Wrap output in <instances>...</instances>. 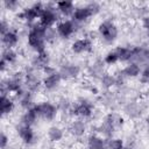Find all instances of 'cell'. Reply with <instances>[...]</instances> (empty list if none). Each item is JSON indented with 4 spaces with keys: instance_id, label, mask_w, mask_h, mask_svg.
<instances>
[{
    "instance_id": "obj_1",
    "label": "cell",
    "mask_w": 149,
    "mask_h": 149,
    "mask_svg": "<svg viewBox=\"0 0 149 149\" xmlns=\"http://www.w3.org/2000/svg\"><path fill=\"white\" fill-rule=\"evenodd\" d=\"M26 42H27V47L34 54H40L45 51L48 45L45 41V28L41 26L38 22L28 27L26 34Z\"/></svg>"
},
{
    "instance_id": "obj_2",
    "label": "cell",
    "mask_w": 149,
    "mask_h": 149,
    "mask_svg": "<svg viewBox=\"0 0 149 149\" xmlns=\"http://www.w3.org/2000/svg\"><path fill=\"white\" fill-rule=\"evenodd\" d=\"M24 88V74L23 71H10L7 76L1 79L0 94L2 95H15L17 92Z\"/></svg>"
},
{
    "instance_id": "obj_3",
    "label": "cell",
    "mask_w": 149,
    "mask_h": 149,
    "mask_svg": "<svg viewBox=\"0 0 149 149\" xmlns=\"http://www.w3.org/2000/svg\"><path fill=\"white\" fill-rule=\"evenodd\" d=\"M95 33H97V38L102 44L112 45L119 38L120 29H119V26L115 23L114 20L104 19L98 23Z\"/></svg>"
},
{
    "instance_id": "obj_4",
    "label": "cell",
    "mask_w": 149,
    "mask_h": 149,
    "mask_svg": "<svg viewBox=\"0 0 149 149\" xmlns=\"http://www.w3.org/2000/svg\"><path fill=\"white\" fill-rule=\"evenodd\" d=\"M149 111V105L146 101V99L141 98H133L129 99L122 107H121V113L123 116L128 120H140L147 115V112Z\"/></svg>"
},
{
    "instance_id": "obj_5",
    "label": "cell",
    "mask_w": 149,
    "mask_h": 149,
    "mask_svg": "<svg viewBox=\"0 0 149 149\" xmlns=\"http://www.w3.org/2000/svg\"><path fill=\"white\" fill-rule=\"evenodd\" d=\"M95 108H97V105L91 97L80 95L73 100L71 115L72 118H79L88 121L92 119V115Z\"/></svg>"
},
{
    "instance_id": "obj_6",
    "label": "cell",
    "mask_w": 149,
    "mask_h": 149,
    "mask_svg": "<svg viewBox=\"0 0 149 149\" xmlns=\"http://www.w3.org/2000/svg\"><path fill=\"white\" fill-rule=\"evenodd\" d=\"M44 9L43 2H33L28 6L22 7V9L16 13V17L23 22V24L30 27L38 22V19L41 16V13Z\"/></svg>"
},
{
    "instance_id": "obj_7",
    "label": "cell",
    "mask_w": 149,
    "mask_h": 149,
    "mask_svg": "<svg viewBox=\"0 0 149 149\" xmlns=\"http://www.w3.org/2000/svg\"><path fill=\"white\" fill-rule=\"evenodd\" d=\"M22 71L24 74V88L35 95L40 93L41 90H43L42 88V78H43L42 71L35 70L30 65L26 66Z\"/></svg>"
},
{
    "instance_id": "obj_8",
    "label": "cell",
    "mask_w": 149,
    "mask_h": 149,
    "mask_svg": "<svg viewBox=\"0 0 149 149\" xmlns=\"http://www.w3.org/2000/svg\"><path fill=\"white\" fill-rule=\"evenodd\" d=\"M34 108H35L40 120H43L44 122H52L59 115L56 104L52 102L51 100H48V99L36 102Z\"/></svg>"
},
{
    "instance_id": "obj_9",
    "label": "cell",
    "mask_w": 149,
    "mask_h": 149,
    "mask_svg": "<svg viewBox=\"0 0 149 149\" xmlns=\"http://www.w3.org/2000/svg\"><path fill=\"white\" fill-rule=\"evenodd\" d=\"M61 20L62 17L56 8V2H45L44 9L38 19V23L43 27H55Z\"/></svg>"
},
{
    "instance_id": "obj_10",
    "label": "cell",
    "mask_w": 149,
    "mask_h": 149,
    "mask_svg": "<svg viewBox=\"0 0 149 149\" xmlns=\"http://www.w3.org/2000/svg\"><path fill=\"white\" fill-rule=\"evenodd\" d=\"M62 79L65 81H70V80H76L78 79L81 73H83V69L81 66L73 62V61H64L59 64V68L57 69Z\"/></svg>"
},
{
    "instance_id": "obj_11",
    "label": "cell",
    "mask_w": 149,
    "mask_h": 149,
    "mask_svg": "<svg viewBox=\"0 0 149 149\" xmlns=\"http://www.w3.org/2000/svg\"><path fill=\"white\" fill-rule=\"evenodd\" d=\"M88 123L86 120L72 118L66 125V133L74 140H81L87 136Z\"/></svg>"
},
{
    "instance_id": "obj_12",
    "label": "cell",
    "mask_w": 149,
    "mask_h": 149,
    "mask_svg": "<svg viewBox=\"0 0 149 149\" xmlns=\"http://www.w3.org/2000/svg\"><path fill=\"white\" fill-rule=\"evenodd\" d=\"M92 17H94V14L86 2V3H80V5L76 6V9H74V13H73L71 20L76 23V26L79 28V30H81L91 21Z\"/></svg>"
},
{
    "instance_id": "obj_13",
    "label": "cell",
    "mask_w": 149,
    "mask_h": 149,
    "mask_svg": "<svg viewBox=\"0 0 149 149\" xmlns=\"http://www.w3.org/2000/svg\"><path fill=\"white\" fill-rule=\"evenodd\" d=\"M94 44L93 40H91L87 36H80L71 41L70 43V51L73 55L80 56V55H88L93 51Z\"/></svg>"
},
{
    "instance_id": "obj_14",
    "label": "cell",
    "mask_w": 149,
    "mask_h": 149,
    "mask_svg": "<svg viewBox=\"0 0 149 149\" xmlns=\"http://www.w3.org/2000/svg\"><path fill=\"white\" fill-rule=\"evenodd\" d=\"M97 101L99 102V106L104 109H107V112L119 111V108H121L115 91H101L97 98Z\"/></svg>"
},
{
    "instance_id": "obj_15",
    "label": "cell",
    "mask_w": 149,
    "mask_h": 149,
    "mask_svg": "<svg viewBox=\"0 0 149 149\" xmlns=\"http://www.w3.org/2000/svg\"><path fill=\"white\" fill-rule=\"evenodd\" d=\"M56 31L59 36V40L68 41L73 37L79 31V28L76 26V23L71 19H62L56 26Z\"/></svg>"
},
{
    "instance_id": "obj_16",
    "label": "cell",
    "mask_w": 149,
    "mask_h": 149,
    "mask_svg": "<svg viewBox=\"0 0 149 149\" xmlns=\"http://www.w3.org/2000/svg\"><path fill=\"white\" fill-rule=\"evenodd\" d=\"M104 123H106L111 129H113L116 133L121 132L126 125V118L123 114L119 111H108L105 113L104 118L101 119Z\"/></svg>"
},
{
    "instance_id": "obj_17",
    "label": "cell",
    "mask_w": 149,
    "mask_h": 149,
    "mask_svg": "<svg viewBox=\"0 0 149 149\" xmlns=\"http://www.w3.org/2000/svg\"><path fill=\"white\" fill-rule=\"evenodd\" d=\"M106 64L102 59V57H97L92 59L87 66H86V74L92 81H99V79L107 72L106 71Z\"/></svg>"
},
{
    "instance_id": "obj_18",
    "label": "cell",
    "mask_w": 149,
    "mask_h": 149,
    "mask_svg": "<svg viewBox=\"0 0 149 149\" xmlns=\"http://www.w3.org/2000/svg\"><path fill=\"white\" fill-rule=\"evenodd\" d=\"M15 132H16V135L20 139L22 144L30 147V146H34L37 143V134H36L34 127L23 126V125L17 123L15 126Z\"/></svg>"
},
{
    "instance_id": "obj_19",
    "label": "cell",
    "mask_w": 149,
    "mask_h": 149,
    "mask_svg": "<svg viewBox=\"0 0 149 149\" xmlns=\"http://www.w3.org/2000/svg\"><path fill=\"white\" fill-rule=\"evenodd\" d=\"M20 30H21V28H17V27L12 24L10 29L6 34L0 35L2 49H15L19 45L20 38H21V31Z\"/></svg>"
},
{
    "instance_id": "obj_20",
    "label": "cell",
    "mask_w": 149,
    "mask_h": 149,
    "mask_svg": "<svg viewBox=\"0 0 149 149\" xmlns=\"http://www.w3.org/2000/svg\"><path fill=\"white\" fill-rule=\"evenodd\" d=\"M62 81H63V79H62L58 70H56L52 73L43 74L42 88H43V91H45L48 93H55L59 90V87L62 85Z\"/></svg>"
},
{
    "instance_id": "obj_21",
    "label": "cell",
    "mask_w": 149,
    "mask_h": 149,
    "mask_svg": "<svg viewBox=\"0 0 149 149\" xmlns=\"http://www.w3.org/2000/svg\"><path fill=\"white\" fill-rule=\"evenodd\" d=\"M139 64L141 68L149 65V47L144 44H137L132 47V61Z\"/></svg>"
},
{
    "instance_id": "obj_22",
    "label": "cell",
    "mask_w": 149,
    "mask_h": 149,
    "mask_svg": "<svg viewBox=\"0 0 149 149\" xmlns=\"http://www.w3.org/2000/svg\"><path fill=\"white\" fill-rule=\"evenodd\" d=\"M56 106L58 109V113L62 118V120H66L69 122L72 119L71 112H72V106H73V100L70 99L68 95H61L56 100Z\"/></svg>"
},
{
    "instance_id": "obj_23",
    "label": "cell",
    "mask_w": 149,
    "mask_h": 149,
    "mask_svg": "<svg viewBox=\"0 0 149 149\" xmlns=\"http://www.w3.org/2000/svg\"><path fill=\"white\" fill-rule=\"evenodd\" d=\"M16 104L20 106V108L22 111H27L33 108L36 104H35V94L30 93L29 91H27L26 88L21 90L20 92H17L15 95H13Z\"/></svg>"
},
{
    "instance_id": "obj_24",
    "label": "cell",
    "mask_w": 149,
    "mask_h": 149,
    "mask_svg": "<svg viewBox=\"0 0 149 149\" xmlns=\"http://www.w3.org/2000/svg\"><path fill=\"white\" fill-rule=\"evenodd\" d=\"M29 65L31 68H34L35 70L38 71H43V69H45L48 65H51V55L48 50L40 52V54H34L30 58V63Z\"/></svg>"
},
{
    "instance_id": "obj_25",
    "label": "cell",
    "mask_w": 149,
    "mask_h": 149,
    "mask_svg": "<svg viewBox=\"0 0 149 149\" xmlns=\"http://www.w3.org/2000/svg\"><path fill=\"white\" fill-rule=\"evenodd\" d=\"M47 139L50 143H61L64 139H65V134H66V128H64L61 125L54 123L50 125L47 129Z\"/></svg>"
},
{
    "instance_id": "obj_26",
    "label": "cell",
    "mask_w": 149,
    "mask_h": 149,
    "mask_svg": "<svg viewBox=\"0 0 149 149\" xmlns=\"http://www.w3.org/2000/svg\"><path fill=\"white\" fill-rule=\"evenodd\" d=\"M16 107V101L13 95H2L0 98V113L2 119L9 116Z\"/></svg>"
},
{
    "instance_id": "obj_27",
    "label": "cell",
    "mask_w": 149,
    "mask_h": 149,
    "mask_svg": "<svg viewBox=\"0 0 149 149\" xmlns=\"http://www.w3.org/2000/svg\"><path fill=\"white\" fill-rule=\"evenodd\" d=\"M98 87L101 91H113L118 87V79L116 76L112 72H106L98 81Z\"/></svg>"
},
{
    "instance_id": "obj_28",
    "label": "cell",
    "mask_w": 149,
    "mask_h": 149,
    "mask_svg": "<svg viewBox=\"0 0 149 149\" xmlns=\"http://www.w3.org/2000/svg\"><path fill=\"white\" fill-rule=\"evenodd\" d=\"M106 139L100 136L97 133H90L85 137V148L86 149H105Z\"/></svg>"
},
{
    "instance_id": "obj_29",
    "label": "cell",
    "mask_w": 149,
    "mask_h": 149,
    "mask_svg": "<svg viewBox=\"0 0 149 149\" xmlns=\"http://www.w3.org/2000/svg\"><path fill=\"white\" fill-rule=\"evenodd\" d=\"M76 6L77 5L74 2L66 1V0L56 2V8H57V10H58V13H59L62 19H71L73 13H74Z\"/></svg>"
},
{
    "instance_id": "obj_30",
    "label": "cell",
    "mask_w": 149,
    "mask_h": 149,
    "mask_svg": "<svg viewBox=\"0 0 149 149\" xmlns=\"http://www.w3.org/2000/svg\"><path fill=\"white\" fill-rule=\"evenodd\" d=\"M40 120L35 108H30V109H27V111H23L22 114L20 115L19 118V122L20 125H23V126H29V127H34L37 121Z\"/></svg>"
},
{
    "instance_id": "obj_31",
    "label": "cell",
    "mask_w": 149,
    "mask_h": 149,
    "mask_svg": "<svg viewBox=\"0 0 149 149\" xmlns=\"http://www.w3.org/2000/svg\"><path fill=\"white\" fill-rule=\"evenodd\" d=\"M128 16L134 20H142L144 16L149 15V7L146 5H134L127 10Z\"/></svg>"
},
{
    "instance_id": "obj_32",
    "label": "cell",
    "mask_w": 149,
    "mask_h": 149,
    "mask_svg": "<svg viewBox=\"0 0 149 149\" xmlns=\"http://www.w3.org/2000/svg\"><path fill=\"white\" fill-rule=\"evenodd\" d=\"M119 63H129L132 61V47L128 45H118L114 48Z\"/></svg>"
},
{
    "instance_id": "obj_33",
    "label": "cell",
    "mask_w": 149,
    "mask_h": 149,
    "mask_svg": "<svg viewBox=\"0 0 149 149\" xmlns=\"http://www.w3.org/2000/svg\"><path fill=\"white\" fill-rule=\"evenodd\" d=\"M1 59L5 61L8 66H13L19 61V52L15 49H2L1 51Z\"/></svg>"
},
{
    "instance_id": "obj_34",
    "label": "cell",
    "mask_w": 149,
    "mask_h": 149,
    "mask_svg": "<svg viewBox=\"0 0 149 149\" xmlns=\"http://www.w3.org/2000/svg\"><path fill=\"white\" fill-rule=\"evenodd\" d=\"M125 147H126V143L123 139L119 136H113L106 140L105 149H125Z\"/></svg>"
},
{
    "instance_id": "obj_35",
    "label": "cell",
    "mask_w": 149,
    "mask_h": 149,
    "mask_svg": "<svg viewBox=\"0 0 149 149\" xmlns=\"http://www.w3.org/2000/svg\"><path fill=\"white\" fill-rule=\"evenodd\" d=\"M1 7L9 13H19L22 9L21 2L16 1V0H3L1 2Z\"/></svg>"
},
{
    "instance_id": "obj_36",
    "label": "cell",
    "mask_w": 149,
    "mask_h": 149,
    "mask_svg": "<svg viewBox=\"0 0 149 149\" xmlns=\"http://www.w3.org/2000/svg\"><path fill=\"white\" fill-rule=\"evenodd\" d=\"M45 28V41L47 44H55L58 42L59 36L56 31L55 27H44Z\"/></svg>"
},
{
    "instance_id": "obj_37",
    "label": "cell",
    "mask_w": 149,
    "mask_h": 149,
    "mask_svg": "<svg viewBox=\"0 0 149 149\" xmlns=\"http://www.w3.org/2000/svg\"><path fill=\"white\" fill-rule=\"evenodd\" d=\"M102 59H104V62H105V64L107 66H112V65H115V64L119 63V59H118V56H116V52H115L114 48L113 49H109L104 55Z\"/></svg>"
},
{
    "instance_id": "obj_38",
    "label": "cell",
    "mask_w": 149,
    "mask_h": 149,
    "mask_svg": "<svg viewBox=\"0 0 149 149\" xmlns=\"http://www.w3.org/2000/svg\"><path fill=\"white\" fill-rule=\"evenodd\" d=\"M139 81L142 85H149V65L142 68L141 74L139 77Z\"/></svg>"
},
{
    "instance_id": "obj_39",
    "label": "cell",
    "mask_w": 149,
    "mask_h": 149,
    "mask_svg": "<svg viewBox=\"0 0 149 149\" xmlns=\"http://www.w3.org/2000/svg\"><path fill=\"white\" fill-rule=\"evenodd\" d=\"M0 147L1 149H7L9 147V135L5 130H2L0 134Z\"/></svg>"
},
{
    "instance_id": "obj_40",
    "label": "cell",
    "mask_w": 149,
    "mask_h": 149,
    "mask_svg": "<svg viewBox=\"0 0 149 149\" xmlns=\"http://www.w3.org/2000/svg\"><path fill=\"white\" fill-rule=\"evenodd\" d=\"M10 27H12V23L9 22V20H7L6 17H2L0 22V35L6 34L10 29Z\"/></svg>"
},
{
    "instance_id": "obj_41",
    "label": "cell",
    "mask_w": 149,
    "mask_h": 149,
    "mask_svg": "<svg viewBox=\"0 0 149 149\" xmlns=\"http://www.w3.org/2000/svg\"><path fill=\"white\" fill-rule=\"evenodd\" d=\"M125 149H137V148H136V147H134L133 144H126Z\"/></svg>"
},
{
    "instance_id": "obj_42",
    "label": "cell",
    "mask_w": 149,
    "mask_h": 149,
    "mask_svg": "<svg viewBox=\"0 0 149 149\" xmlns=\"http://www.w3.org/2000/svg\"><path fill=\"white\" fill-rule=\"evenodd\" d=\"M77 149H86L85 147H80V148H77Z\"/></svg>"
},
{
    "instance_id": "obj_43",
    "label": "cell",
    "mask_w": 149,
    "mask_h": 149,
    "mask_svg": "<svg viewBox=\"0 0 149 149\" xmlns=\"http://www.w3.org/2000/svg\"><path fill=\"white\" fill-rule=\"evenodd\" d=\"M7 149H9V148H7Z\"/></svg>"
}]
</instances>
